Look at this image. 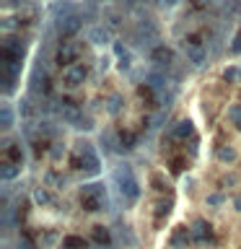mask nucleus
<instances>
[{"instance_id": "obj_25", "label": "nucleus", "mask_w": 241, "mask_h": 249, "mask_svg": "<svg viewBox=\"0 0 241 249\" xmlns=\"http://www.w3.org/2000/svg\"><path fill=\"white\" fill-rule=\"evenodd\" d=\"M44 182H47V187H50V184H54L57 190H65L68 179H65V177H60V174H54V171H50V174L44 177Z\"/></svg>"}, {"instance_id": "obj_2", "label": "nucleus", "mask_w": 241, "mask_h": 249, "mask_svg": "<svg viewBox=\"0 0 241 249\" xmlns=\"http://www.w3.org/2000/svg\"><path fill=\"white\" fill-rule=\"evenodd\" d=\"M73 153H75V169L86 171L88 177H96L101 171V156L96 153V148H93V143H88V140H78V143L73 145Z\"/></svg>"}, {"instance_id": "obj_3", "label": "nucleus", "mask_w": 241, "mask_h": 249, "mask_svg": "<svg viewBox=\"0 0 241 249\" xmlns=\"http://www.w3.org/2000/svg\"><path fill=\"white\" fill-rule=\"evenodd\" d=\"M81 205L88 210V213H99L109 205V197H106V187L101 182H88L81 187Z\"/></svg>"}, {"instance_id": "obj_4", "label": "nucleus", "mask_w": 241, "mask_h": 249, "mask_svg": "<svg viewBox=\"0 0 241 249\" xmlns=\"http://www.w3.org/2000/svg\"><path fill=\"white\" fill-rule=\"evenodd\" d=\"M130 39H132V44L135 47H145V44H153V42H158V26L151 21V18H140L135 23V29L130 31Z\"/></svg>"}, {"instance_id": "obj_5", "label": "nucleus", "mask_w": 241, "mask_h": 249, "mask_svg": "<svg viewBox=\"0 0 241 249\" xmlns=\"http://www.w3.org/2000/svg\"><path fill=\"white\" fill-rule=\"evenodd\" d=\"M23 54H26V44H23V39H18V36H5L3 39V47H0V60L21 65Z\"/></svg>"}, {"instance_id": "obj_22", "label": "nucleus", "mask_w": 241, "mask_h": 249, "mask_svg": "<svg viewBox=\"0 0 241 249\" xmlns=\"http://www.w3.org/2000/svg\"><path fill=\"white\" fill-rule=\"evenodd\" d=\"M223 81L225 83H241V68L239 65H231L223 70Z\"/></svg>"}, {"instance_id": "obj_24", "label": "nucleus", "mask_w": 241, "mask_h": 249, "mask_svg": "<svg viewBox=\"0 0 241 249\" xmlns=\"http://www.w3.org/2000/svg\"><path fill=\"white\" fill-rule=\"evenodd\" d=\"M34 202L36 205H50L52 202V195L47 192V187H36L34 190Z\"/></svg>"}, {"instance_id": "obj_23", "label": "nucleus", "mask_w": 241, "mask_h": 249, "mask_svg": "<svg viewBox=\"0 0 241 249\" xmlns=\"http://www.w3.org/2000/svg\"><path fill=\"white\" fill-rule=\"evenodd\" d=\"M135 143H138V138L132 135V132H122L120 135V151L124 153V151H132L135 148Z\"/></svg>"}, {"instance_id": "obj_19", "label": "nucleus", "mask_w": 241, "mask_h": 249, "mask_svg": "<svg viewBox=\"0 0 241 249\" xmlns=\"http://www.w3.org/2000/svg\"><path fill=\"white\" fill-rule=\"evenodd\" d=\"M236 159H239L236 148H231V145H221V148H218V161H221V163H233Z\"/></svg>"}, {"instance_id": "obj_35", "label": "nucleus", "mask_w": 241, "mask_h": 249, "mask_svg": "<svg viewBox=\"0 0 241 249\" xmlns=\"http://www.w3.org/2000/svg\"><path fill=\"white\" fill-rule=\"evenodd\" d=\"M189 156H197V138L189 140Z\"/></svg>"}, {"instance_id": "obj_14", "label": "nucleus", "mask_w": 241, "mask_h": 249, "mask_svg": "<svg viewBox=\"0 0 241 249\" xmlns=\"http://www.w3.org/2000/svg\"><path fill=\"white\" fill-rule=\"evenodd\" d=\"M192 241V231L187 229V226H176L174 229V233H171V247H187Z\"/></svg>"}, {"instance_id": "obj_20", "label": "nucleus", "mask_w": 241, "mask_h": 249, "mask_svg": "<svg viewBox=\"0 0 241 249\" xmlns=\"http://www.w3.org/2000/svg\"><path fill=\"white\" fill-rule=\"evenodd\" d=\"M62 249H88V241L83 236H65L62 239Z\"/></svg>"}, {"instance_id": "obj_31", "label": "nucleus", "mask_w": 241, "mask_h": 249, "mask_svg": "<svg viewBox=\"0 0 241 249\" xmlns=\"http://www.w3.org/2000/svg\"><path fill=\"white\" fill-rule=\"evenodd\" d=\"M153 184H155V190H158V192L166 190V179H163L161 174H153Z\"/></svg>"}, {"instance_id": "obj_36", "label": "nucleus", "mask_w": 241, "mask_h": 249, "mask_svg": "<svg viewBox=\"0 0 241 249\" xmlns=\"http://www.w3.org/2000/svg\"><path fill=\"white\" fill-rule=\"evenodd\" d=\"M182 169H184V161L176 159V161H174V171H182Z\"/></svg>"}, {"instance_id": "obj_40", "label": "nucleus", "mask_w": 241, "mask_h": 249, "mask_svg": "<svg viewBox=\"0 0 241 249\" xmlns=\"http://www.w3.org/2000/svg\"><path fill=\"white\" fill-rule=\"evenodd\" d=\"M93 3H99V0H93Z\"/></svg>"}, {"instance_id": "obj_27", "label": "nucleus", "mask_w": 241, "mask_h": 249, "mask_svg": "<svg viewBox=\"0 0 241 249\" xmlns=\"http://www.w3.org/2000/svg\"><path fill=\"white\" fill-rule=\"evenodd\" d=\"M120 109H122V96H117V93H114V96L106 99V112L109 114H117Z\"/></svg>"}, {"instance_id": "obj_17", "label": "nucleus", "mask_w": 241, "mask_h": 249, "mask_svg": "<svg viewBox=\"0 0 241 249\" xmlns=\"http://www.w3.org/2000/svg\"><path fill=\"white\" fill-rule=\"evenodd\" d=\"M18 174H21V166H18V163H13V161H8V159L0 163V179H3L5 184L11 182V179H16Z\"/></svg>"}, {"instance_id": "obj_13", "label": "nucleus", "mask_w": 241, "mask_h": 249, "mask_svg": "<svg viewBox=\"0 0 241 249\" xmlns=\"http://www.w3.org/2000/svg\"><path fill=\"white\" fill-rule=\"evenodd\" d=\"M93 241H96L99 247H104V249H112L114 247L112 231H109L106 226H93Z\"/></svg>"}, {"instance_id": "obj_11", "label": "nucleus", "mask_w": 241, "mask_h": 249, "mask_svg": "<svg viewBox=\"0 0 241 249\" xmlns=\"http://www.w3.org/2000/svg\"><path fill=\"white\" fill-rule=\"evenodd\" d=\"M169 135L176 138V140H187V138H194V124L192 120H179L169 127Z\"/></svg>"}, {"instance_id": "obj_33", "label": "nucleus", "mask_w": 241, "mask_h": 249, "mask_svg": "<svg viewBox=\"0 0 241 249\" xmlns=\"http://www.w3.org/2000/svg\"><path fill=\"white\" fill-rule=\"evenodd\" d=\"M50 153H52V159H60V156L65 153V145H62V143H54V148H52Z\"/></svg>"}, {"instance_id": "obj_12", "label": "nucleus", "mask_w": 241, "mask_h": 249, "mask_svg": "<svg viewBox=\"0 0 241 249\" xmlns=\"http://www.w3.org/2000/svg\"><path fill=\"white\" fill-rule=\"evenodd\" d=\"M86 39H88L91 44H96V47H106L109 42H112V34H109L106 26H91Z\"/></svg>"}, {"instance_id": "obj_15", "label": "nucleus", "mask_w": 241, "mask_h": 249, "mask_svg": "<svg viewBox=\"0 0 241 249\" xmlns=\"http://www.w3.org/2000/svg\"><path fill=\"white\" fill-rule=\"evenodd\" d=\"M3 151H5V156H8V161H13V163H23V148H21V143H11V140H5L3 143Z\"/></svg>"}, {"instance_id": "obj_38", "label": "nucleus", "mask_w": 241, "mask_h": 249, "mask_svg": "<svg viewBox=\"0 0 241 249\" xmlns=\"http://www.w3.org/2000/svg\"><path fill=\"white\" fill-rule=\"evenodd\" d=\"M23 0H3V5H21Z\"/></svg>"}, {"instance_id": "obj_26", "label": "nucleus", "mask_w": 241, "mask_h": 249, "mask_svg": "<svg viewBox=\"0 0 241 249\" xmlns=\"http://www.w3.org/2000/svg\"><path fill=\"white\" fill-rule=\"evenodd\" d=\"M228 120H231V124H236V130H241V104L228 107Z\"/></svg>"}, {"instance_id": "obj_39", "label": "nucleus", "mask_w": 241, "mask_h": 249, "mask_svg": "<svg viewBox=\"0 0 241 249\" xmlns=\"http://www.w3.org/2000/svg\"><path fill=\"white\" fill-rule=\"evenodd\" d=\"M179 0H163V5H176Z\"/></svg>"}, {"instance_id": "obj_32", "label": "nucleus", "mask_w": 241, "mask_h": 249, "mask_svg": "<svg viewBox=\"0 0 241 249\" xmlns=\"http://www.w3.org/2000/svg\"><path fill=\"white\" fill-rule=\"evenodd\" d=\"M11 249H34V247H31V241H29V239H18Z\"/></svg>"}, {"instance_id": "obj_28", "label": "nucleus", "mask_w": 241, "mask_h": 249, "mask_svg": "<svg viewBox=\"0 0 241 249\" xmlns=\"http://www.w3.org/2000/svg\"><path fill=\"white\" fill-rule=\"evenodd\" d=\"M228 52H231V54H241V29L233 34L231 44H228Z\"/></svg>"}, {"instance_id": "obj_6", "label": "nucleus", "mask_w": 241, "mask_h": 249, "mask_svg": "<svg viewBox=\"0 0 241 249\" xmlns=\"http://www.w3.org/2000/svg\"><path fill=\"white\" fill-rule=\"evenodd\" d=\"M78 52H81V47L75 42H60L57 52H54V62H57L60 68H70L78 62Z\"/></svg>"}, {"instance_id": "obj_16", "label": "nucleus", "mask_w": 241, "mask_h": 249, "mask_svg": "<svg viewBox=\"0 0 241 249\" xmlns=\"http://www.w3.org/2000/svg\"><path fill=\"white\" fill-rule=\"evenodd\" d=\"M101 148H104L106 153H122L120 151V138H117L112 130L101 132Z\"/></svg>"}, {"instance_id": "obj_21", "label": "nucleus", "mask_w": 241, "mask_h": 249, "mask_svg": "<svg viewBox=\"0 0 241 249\" xmlns=\"http://www.w3.org/2000/svg\"><path fill=\"white\" fill-rule=\"evenodd\" d=\"M171 208H174V202H171L169 197L166 200H158V205H155V221H163V218L171 213Z\"/></svg>"}, {"instance_id": "obj_37", "label": "nucleus", "mask_w": 241, "mask_h": 249, "mask_svg": "<svg viewBox=\"0 0 241 249\" xmlns=\"http://www.w3.org/2000/svg\"><path fill=\"white\" fill-rule=\"evenodd\" d=\"M233 205H236V210L241 213V195H236V197H233Z\"/></svg>"}, {"instance_id": "obj_30", "label": "nucleus", "mask_w": 241, "mask_h": 249, "mask_svg": "<svg viewBox=\"0 0 241 249\" xmlns=\"http://www.w3.org/2000/svg\"><path fill=\"white\" fill-rule=\"evenodd\" d=\"M225 202V197L221 192H213V195H207V205H213V208H218V205H223Z\"/></svg>"}, {"instance_id": "obj_9", "label": "nucleus", "mask_w": 241, "mask_h": 249, "mask_svg": "<svg viewBox=\"0 0 241 249\" xmlns=\"http://www.w3.org/2000/svg\"><path fill=\"white\" fill-rule=\"evenodd\" d=\"M192 241H197V244H205V241H213V226H210L207 221H202V218H197L192 226Z\"/></svg>"}, {"instance_id": "obj_7", "label": "nucleus", "mask_w": 241, "mask_h": 249, "mask_svg": "<svg viewBox=\"0 0 241 249\" xmlns=\"http://www.w3.org/2000/svg\"><path fill=\"white\" fill-rule=\"evenodd\" d=\"M151 62H153V68L158 70H169L171 65H174V52L169 50L166 44H155L153 50H151Z\"/></svg>"}, {"instance_id": "obj_29", "label": "nucleus", "mask_w": 241, "mask_h": 249, "mask_svg": "<svg viewBox=\"0 0 241 249\" xmlns=\"http://www.w3.org/2000/svg\"><path fill=\"white\" fill-rule=\"evenodd\" d=\"M18 114H21V117H26V120H29L31 114H34V109H31V101H29V99H23L21 104H18Z\"/></svg>"}, {"instance_id": "obj_18", "label": "nucleus", "mask_w": 241, "mask_h": 249, "mask_svg": "<svg viewBox=\"0 0 241 249\" xmlns=\"http://www.w3.org/2000/svg\"><path fill=\"white\" fill-rule=\"evenodd\" d=\"M13 120H16L13 107H11V104H3V107H0V127L8 132V130L13 127Z\"/></svg>"}, {"instance_id": "obj_34", "label": "nucleus", "mask_w": 241, "mask_h": 249, "mask_svg": "<svg viewBox=\"0 0 241 249\" xmlns=\"http://www.w3.org/2000/svg\"><path fill=\"white\" fill-rule=\"evenodd\" d=\"M236 182H239L236 174H225V177H223V184H236Z\"/></svg>"}, {"instance_id": "obj_1", "label": "nucleus", "mask_w": 241, "mask_h": 249, "mask_svg": "<svg viewBox=\"0 0 241 249\" xmlns=\"http://www.w3.org/2000/svg\"><path fill=\"white\" fill-rule=\"evenodd\" d=\"M112 184L117 187V192H120L124 205H135L140 200V182H138V177H135L130 163H117L112 169Z\"/></svg>"}, {"instance_id": "obj_10", "label": "nucleus", "mask_w": 241, "mask_h": 249, "mask_svg": "<svg viewBox=\"0 0 241 249\" xmlns=\"http://www.w3.org/2000/svg\"><path fill=\"white\" fill-rule=\"evenodd\" d=\"M62 81H65L68 89H75V86H81L86 81V68L83 65H70L62 70Z\"/></svg>"}, {"instance_id": "obj_8", "label": "nucleus", "mask_w": 241, "mask_h": 249, "mask_svg": "<svg viewBox=\"0 0 241 249\" xmlns=\"http://www.w3.org/2000/svg\"><path fill=\"white\" fill-rule=\"evenodd\" d=\"M184 54H187V62H192L194 68L205 65V60H207V50L200 42H189V44L184 42Z\"/></svg>"}]
</instances>
